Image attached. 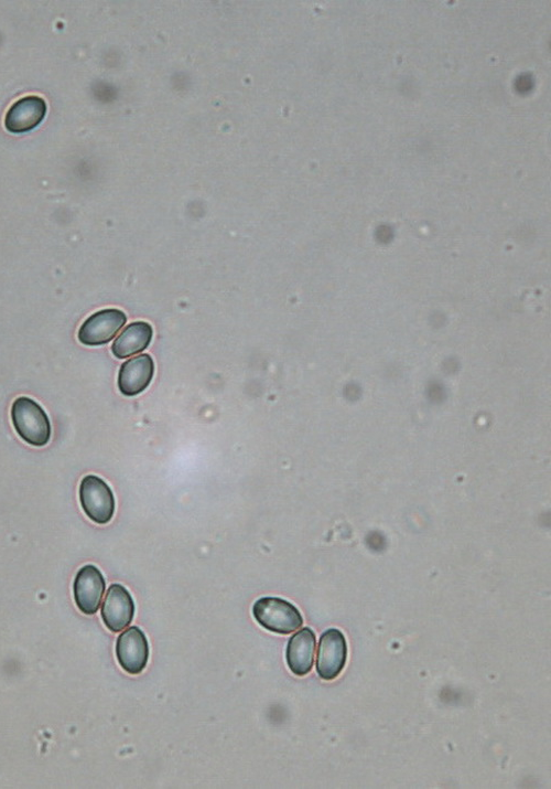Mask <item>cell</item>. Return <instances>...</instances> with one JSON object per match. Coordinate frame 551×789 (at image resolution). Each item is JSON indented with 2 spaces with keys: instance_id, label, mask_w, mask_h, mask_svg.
<instances>
[{
  "instance_id": "6da1fadb",
  "label": "cell",
  "mask_w": 551,
  "mask_h": 789,
  "mask_svg": "<svg viewBox=\"0 0 551 789\" xmlns=\"http://www.w3.org/2000/svg\"><path fill=\"white\" fill-rule=\"evenodd\" d=\"M15 430L25 442L32 446H46L51 439V423L45 410L36 401L18 398L12 408Z\"/></svg>"
},
{
  "instance_id": "7a4b0ae2",
  "label": "cell",
  "mask_w": 551,
  "mask_h": 789,
  "mask_svg": "<svg viewBox=\"0 0 551 789\" xmlns=\"http://www.w3.org/2000/svg\"><path fill=\"white\" fill-rule=\"evenodd\" d=\"M256 622L279 635L293 634L304 625V618L294 604L280 597H262L253 606Z\"/></svg>"
},
{
  "instance_id": "3957f363",
  "label": "cell",
  "mask_w": 551,
  "mask_h": 789,
  "mask_svg": "<svg viewBox=\"0 0 551 789\" xmlns=\"http://www.w3.org/2000/svg\"><path fill=\"white\" fill-rule=\"evenodd\" d=\"M80 501L86 516L99 525H106L115 514V497L102 478L88 475L80 485Z\"/></svg>"
},
{
  "instance_id": "277c9868",
  "label": "cell",
  "mask_w": 551,
  "mask_h": 789,
  "mask_svg": "<svg viewBox=\"0 0 551 789\" xmlns=\"http://www.w3.org/2000/svg\"><path fill=\"white\" fill-rule=\"evenodd\" d=\"M348 660V644L344 634L337 628L324 632L319 641L317 673L323 680L339 677Z\"/></svg>"
},
{
  "instance_id": "5b68a950",
  "label": "cell",
  "mask_w": 551,
  "mask_h": 789,
  "mask_svg": "<svg viewBox=\"0 0 551 789\" xmlns=\"http://www.w3.org/2000/svg\"><path fill=\"white\" fill-rule=\"evenodd\" d=\"M127 322L120 309H103L90 316L79 330V340L85 346H102L110 343Z\"/></svg>"
},
{
  "instance_id": "8992f818",
  "label": "cell",
  "mask_w": 551,
  "mask_h": 789,
  "mask_svg": "<svg viewBox=\"0 0 551 789\" xmlns=\"http://www.w3.org/2000/svg\"><path fill=\"white\" fill-rule=\"evenodd\" d=\"M116 657L126 673H143L149 660V643L142 629L137 626L129 627L117 638Z\"/></svg>"
},
{
  "instance_id": "52a82bcc",
  "label": "cell",
  "mask_w": 551,
  "mask_h": 789,
  "mask_svg": "<svg viewBox=\"0 0 551 789\" xmlns=\"http://www.w3.org/2000/svg\"><path fill=\"white\" fill-rule=\"evenodd\" d=\"M105 590L102 572L95 565H84L73 584L74 600L79 610L85 615H95L101 607Z\"/></svg>"
},
{
  "instance_id": "ba28073f",
  "label": "cell",
  "mask_w": 551,
  "mask_h": 789,
  "mask_svg": "<svg viewBox=\"0 0 551 789\" xmlns=\"http://www.w3.org/2000/svg\"><path fill=\"white\" fill-rule=\"evenodd\" d=\"M103 622L112 633H121L133 623L135 602L125 586L112 584L102 604Z\"/></svg>"
},
{
  "instance_id": "9c48e42d",
  "label": "cell",
  "mask_w": 551,
  "mask_h": 789,
  "mask_svg": "<svg viewBox=\"0 0 551 789\" xmlns=\"http://www.w3.org/2000/svg\"><path fill=\"white\" fill-rule=\"evenodd\" d=\"M46 101L36 95H30L17 101L6 114L5 126L12 133H26L36 129L45 119Z\"/></svg>"
},
{
  "instance_id": "30bf717a",
  "label": "cell",
  "mask_w": 551,
  "mask_h": 789,
  "mask_svg": "<svg viewBox=\"0 0 551 789\" xmlns=\"http://www.w3.org/2000/svg\"><path fill=\"white\" fill-rule=\"evenodd\" d=\"M155 364L149 355H140L127 360L118 375V388L126 397H135L144 392L153 381Z\"/></svg>"
},
{
  "instance_id": "8fae6325",
  "label": "cell",
  "mask_w": 551,
  "mask_h": 789,
  "mask_svg": "<svg viewBox=\"0 0 551 789\" xmlns=\"http://www.w3.org/2000/svg\"><path fill=\"white\" fill-rule=\"evenodd\" d=\"M317 637L311 628L305 627L291 636L286 650L288 667L298 677L307 676L315 661Z\"/></svg>"
},
{
  "instance_id": "7c38bea8",
  "label": "cell",
  "mask_w": 551,
  "mask_h": 789,
  "mask_svg": "<svg viewBox=\"0 0 551 789\" xmlns=\"http://www.w3.org/2000/svg\"><path fill=\"white\" fill-rule=\"evenodd\" d=\"M153 339V328L147 323L129 325L113 344V354L118 359H126L142 353Z\"/></svg>"
}]
</instances>
